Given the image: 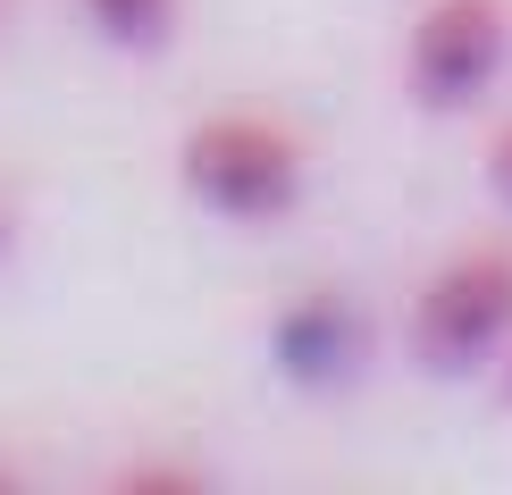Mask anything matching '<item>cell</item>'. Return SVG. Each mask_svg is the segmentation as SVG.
<instances>
[{"label": "cell", "mask_w": 512, "mask_h": 495, "mask_svg": "<svg viewBox=\"0 0 512 495\" xmlns=\"http://www.w3.org/2000/svg\"><path fill=\"white\" fill-rule=\"evenodd\" d=\"M177 185L194 210L227 227H277L303 210L311 152L294 126H277L261 110H210L177 135Z\"/></svg>", "instance_id": "6da1fadb"}, {"label": "cell", "mask_w": 512, "mask_h": 495, "mask_svg": "<svg viewBox=\"0 0 512 495\" xmlns=\"http://www.w3.org/2000/svg\"><path fill=\"white\" fill-rule=\"evenodd\" d=\"M84 9V26H93L110 51H135V59H152L177 42V17H185V0H76Z\"/></svg>", "instance_id": "5b68a950"}, {"label": "cell", "mask_w": 512, "mask_h": 495, "mask_svg": "<svg viewBox=\"0 0 512 495\" xmlns=\"http://www.w3.org/2000/svg\"><path fill=\"white\" fill-rule=\"evenodd\" d=\"M496 378H504V403H512V344H504V361H496Z\"/></svg>", "instance_id": "52a82bcc"}, {"label": "cell", "mask_w": 512, "mask_h": 495, "mask_svg": "<svg viewBox=\"0 0 512 495\" xmlns=\"http://www.w3.org/2000/svg\"><path fill=\"white\" fill-rule=\"evenodd\" d=\"M487 193H496V202L512 210V118L496 126V135H487Z\"/></svg>", "instance_id": "8992f818"}, {"label": "cell", "mask_w": 512, "mask_h": 495, "mask_svg": "<svg viewBox=\"0 0 512 495\" xmlns=\"http://www.w3.org/2000/svg\"><path fill=\"white\" fill-rule=\"evenodd\" d=\"M269 353L294 386H345L361 370V311L336 286H311L269 319Z\"/></svg>", "instance_id": "277c9868"}, {"label": "cell", "mask_w": 512, "mask_h": 495, "mask_svg": "<svg viewBox=\"0 0 512 495\" xmlns=\"http://www.w3.org/2000/svg\"><path fill=\"white\" fill-rule=\"evenodd\" d=\"M9 479H17V470H9V462H0V487H9Z\"/></svg>", "instance_id": "9c48e42d"}, {"label": "cell", "mask_w": 512, "mask_h": 495, "mask_svg": "<svg viewBox=\"0 0 512 495\" xmlns=\"http://www.w3.org/2000/svg\"><path fill=\"white\" fill-rule=\"evenodd\" d=\"M512 344V244H462L412 294V361L437 378L496 370Z\"/></svg>", "instance_id": "7a4b0ae2"}, {"label": "cell", "mask_w": 512, "mask_h": 495, "mask_svg": "<svg viewBox=\"0 0 512 495\" xmlns=\"http://www.w3.org/2000/svg\"><path fill=\"white\" fill-rule=\"evenodd\" d=\"M0 261H9V202H0Z\"/></svg>", "instance_id": "ba28073f"}, {"label": "cell", "mask_w": 512, "mask_h": 495, "mask_svg": "<svg viewBox=\"0 0 512 495\" xmlns=\"http://www.w3.org/2000/svg\"><path fill=\"white\" fill-rule=\"evenodd\" d=\"M512 59V17L504 0H429L403 34V93L429 118L471 110Z\"/></svg>", "instance_id": "3957f363"}]
</instances>
